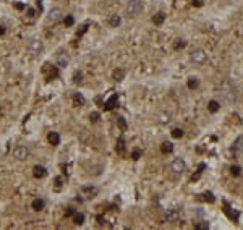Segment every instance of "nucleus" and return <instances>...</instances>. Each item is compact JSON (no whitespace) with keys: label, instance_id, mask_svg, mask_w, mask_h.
I'll return each instance as SVG.
<instances>
[{"label":"nucleus","instance_id":"obj_38","mask_svg":"<svg viewBox=\"0 0 243 230\" xmlns=\"http://www.w3.org/2000/svg\"><path fill=\"white\" fill-rule=\"evenodd\" d=\"M73 214H75V211H73L71 208H68V209L65 211V217H70V216H73Z\"/></svg>","mask_w":243,"mask_h":230},{"label":"nucleus","instance_id":"obj_21","mask_svg":"<svg viewBox=\"0 0 243 230\" xmlns=\"http://www.w3.org/2000/svg\"><path fill=\"white\" fill-rule=\"evenodd\" d=\"M120 23H122V18L118 16V15H114V16L110 18V26H112V28H117Z\"/></svg>","mask_w":243,"mask_h":230},{"label":"nucleus","instance_id":"obj_24","mask_svg":"<svg viewBox=\"0 0 243 230\" xmlns=\"http://www.w3.org/2000/svg\"><path fill=\"white\" fill-rule=\"evenodd\" d=\"M63 23H65V26H73V23H75V18L71 16V15H67V16L63 18Z\"/></svg>","mask_w":243,"mask_h":230},{"label":"nucleus","instance_id":"obj_11","mask_svg":"<svg viewBox=\"0 0 243 230\" xmlns=\"http://www.w3.org/2000/svg\"><path fill=\"white\" fill-rule=\"evenodd\" d=\"M232 151L233 152H243V136H238L237 140L233 141Z\"/></svg>","mask_w":243,"mask_h":230},{"label":"nucleus","instance_id":"obj_19","mask_svg":"<svg viewBox=\"0 0 243 230\" xmlns=\"http://www.w3.org/2000/svg\"><path fill=\"white\" fill-rule=\"evenodd\" d=\"M186 84H188L190 89H196L198 84H200V80H198L196 76H191V78H188V83H186Z\"/></svg>","mask_w":243,"mask_h":230},{"label":"nucleus","instance_id":"obj_25","mask_svg":"<svg viewBox=\"0 0 243 230\" xmlns=\"http://www.w3.org/2000/svg\"><path fill=\"white\" fill-rule=\"evenodd\" d=\"M81 81H83V73H81V71H76V73L73 75V83H76V84H79Z\"/></svg>","mask_w":243,"mask_h":230},{"label":"nucleus","instance_id":"obj_9","mask_svg":"<svg viewBox=\"0 0 243 230\" xmlns=\"http://www.w3.org/2000/svg\"><path fill=\"white\" fill-rule=\"evenodd\" d=\"M117 102H118V94H112L102 107H104V110H112V109L117 107Z\"/></svg>","mask_w":243,"mask_h":230},{"label":"nucleus","instance_id":"obj_29","mask_svg":"<svg viewBox=\"0 0 243 230\" xmlns=\"http://www.w3.org/2000/svg\"><path fill=\"white\" fill-rule=\"evenodd\" d=\"M240 172H242V169L238 167V165H232V169H230V173H232L233 177H238V175H240Z\"/></svg>","mask_w":243,"mask_h":230},{"label":"nucleus","instance_id":"obj_23","mask_svg":"<svg viewBox=\"0 0 243 230\" xmlns=\"http://www.w3.org/2000/svg\"><path fill=\"white\" fill-rule=\"evenodd\" d=\"M141 154H143V151L139 149V148L133 149V152H131V159H133V161H138L139 157H141Z\"/></svg>","mask_w":243,"mask_h":230},{"label":"nucleus","instance_id":"obj_34","mask_svg":"<svg viewBox=\"0 0 243 230\" xmlns=\"http://www.w3.org/2000/svg\"><path fill=\"white\" fill-rule=\"evenodd\" d=\"M86 31H87V26H86V25H84V26H81V29H79V31H78V33H76V37L79 39V37H81V36H83V34H84V33H86Z\"/></svg>","mask_w":243,"mask_h":230},{"label":"nucleus","instance_id":"obj_2","mask_svg":"<svg viewBox=\"0 0 243 230\" xmlns=\"http://www.w3.org/2000/svg\"><path fill=\"white\" fill-rule=\"evenodd\" d=\"M28 50H29V54H33V55H41L44 52L42 41H39V39H31L29 44H28Z\"/></svg>","mask_w":243,"mask_h":230},{"label":"nucleus","instance_id":"obj_5","mask_svg":"<svg viewBox=\"0 0 243 230\" xmlns=\"http://www.w3.org/2000/svg\"><path fill=\"white\" fill-rule=\"evenodd\" d=\"M28 156H29V149L26 146H16L13 149V157L16 161H26Z\"/></svg>","mask_w":243,"mask_h":230},{"label":"nucleus","instance_id":"obj_18","mask_svg":"<svg viewBox=\"0 0 243 230\" xmlns=\"http://www.w3.org/2000/svg\"><path fill=\"white\" fill-rule=\"evenodd\" d=\"M208 109H209V112H212V114H216L219 109H221V104H219L217 101H209V105H208Z\"/></svg>","mask_w":243,"mask_h":230},{"label":"nucleus","instance_id":"obj_35","mask_svg":"<svg viewBox=\"0 0 243 230\" xmlns=\"http://www.w3.org/2000/svg\"><path fill=\"white\" fill-rule=\"evenodd\" d=\"M62 181H63V177H57V178H55V188H60V186H62Z\"/></svg>","mask_w":243,"mask_h":230},{"label":"nucleus","instance_id":"obj_10","mask_svg":"<svg viewBox=\"0 0 243 230\" xmlns=\"http://www.w3.org/2000/svg\"><path fill=\"white\" fill-rule=\"evenodd\" d=\"M47 141H49L52 146H58L60 144V134L55 133V131H50L49 134H47Z\"/></svg>","mask_w":243,"mask_h":230},{"label":"nucleus","instance_id":"obj_15","mask_svg":"<svg viewBox=\"0 0 243 230\" xmlns=\"http://www.w3.org/2000/svg\"><path fill=\"white\" fill-rule=\"evenodd\" d=\"M172 151H173V144H172V143L165 141V143H162V144H161V152L162 154H170Z\"/></svg>","mask_w":243,"mask_h":230},{"label":"nucleus","instance_id":"obj_22","mask_svg":"<svg viewBox=\"0 0 243 230\" xmlns=\"http://www.w3.org/2000/svg\"><path fill=\"white\" fill-rule=\"evenodd\" d=\"M114 78H115V81H122L123 78H125V71H123V70H115Z\"/></svg>","mask_w":243,"mask_h":230},{"label":"nucleus","instance_id":"obj_33","mask_svg":"<svg viewBox=\"0 0 243 230\" xmlns=\"http://www.w3.org/2000/svg\"><path fill=\"white\" fill-rule=\"evenodd\" d=\"M167 219H169V220H177L178 219V212L177 211H172L170 214H167Z\"/></svg>","mask_w":243,"mask_h":230},{"label":"nucleus","instance_id":"obj_32","mask_svg":"<svg viewBox=\"0 0 243 230\" xmlns=\"http://www.w3.org/2000/svg\"><path fill=\"white\" fill-rule=\"evenodd\" d=\"M172 136H173V138H182V136H183V130L175 128L173 131H172Z\"/></svg>","mask_w":243,"mask_h":230},{"label":"nucleus","instance_id":"obj_16","mask_svg":"<svg viewBox=\"0 0 243 230\" xmlns=\"http://www.w3.org/2000/svg\"><path fill=\"white\" fill-rule=\"evenodd\" d=\"M164 19H165V13L159 11L157 15H154V16H153V23H154V25H162V23H164Z\"/></svg>","mask_w":243,"mask_h":230},{"label":"nucleus","instance_id":"obj_3","mask_svg":"<svg viewBox=\"0 0 243 230\" xmlns=\"http://www.w3.org/2000/svg\"><path fill=\"white\" fill-rule=\"evenodd\" d=\"M42 71H44V75H46L47 81H52L55 78H58V66H52L50 63H46Z\"/></svg>","mask_w":243,"mask_h":230},{"label":"nucleus","instance_id":"obj_17","mask_svg":"<svg viewBox=\"0 0 243 230\" xmlns=\"http://www.w3.org/2000/svg\"><path fill=\"white\" fill-rule=\"evenodd\" d=\"M73 102H75V104H78V105H84L86 104V99L83 97L79 93H75L73 94Z\"/></svg>","mask_w":243,"mask_h":230},{"label":"nucleus","instance_id":"obj_30","mask_svg":"<svg viewBox=\"0 0 243 230\" xmlns=\"http://www.w3.org/2000/svg\"><path fill=\"white\" fill-rule=\"evenodd\" d=\"M194 229H196V230H208L209 229V224H208V222H201V224L194 225Z\"/></svg>","mask_w":243,"mask_h":230},{"label":"nucleus","instance_id":"obj_28","mask_svg":"<svg viewBox=\"0 0 243 230\" xmlns=\"http://www.w3.org/2000/svg\"><path fill=\"white\" fill-rule=\"evenodd\" d=\"M203 196H204V198H203V199H204V201H209V203H214V201H216V198L212 196V193H211V191L204 193V195H203Z\"/></svg>","mask_w":243,"mask_h":230},{"label":"nucleus","instance_id":"obj_12","mask_svg":"<svg viewBox=\"0 0 243 230\" xmlns=\"http://www.w3.org/2000/svg\"><path fill=\"white\" fill-rule=\"evenodd\" d=\"M115 149H117V152L120 154V156H125L126 151H125V140H123V136H120L117 140V146H115Z\"/></svg>","mask_w":243,"mask_h":230},{"label":"nucleus","instance_id":"obj_37","mask_svg":"<svg viewBox=\"0 0 243 230\" xmlns=\"http://www.w3.org/2000/svg\"><path fill=\"white\" fill-rule=\"evenodd\" d=\"M191 3L194 7H203V0H191Z\"/></svg>","mask_w":243,"mask_h":230},{"label":"nucleus","instance_id":"obj_39","mask_svg":"<svg viewBox=\"0 0 243 230\" xmlns=\"http://www.w3.org/2000/svg\"><path fill=\"white\" fill-rule=\"evenodd\" d=\"M15 7H16L18 10H23V8H25V5H23V3H15Z\"/></svg>","mask_w":243,"mask_h":230},{"label":"nucleus","instance_id":"obj_6","mask_svg":"<svg viewBox=\"0 0 243 230\" xmlns=\"http://www.w3.org/2000/svg\"><path fill=\"white\" fill-rule=\"evenodd\" d=\"M63 18V11L60 8H52L49 11V15H47V21L55 25V23H58L60 19Z\"/></svg>","mask_w":243,"mask_h":230},{"label":"nucleus","instance_id":"obj_8","mask_svg":"<svg viewBox=\"0 0 243 230\" xmlns=\"http://www.w3.org/2000/svg\"><path fill=\"white\" fill-rule=\"evenodd\" d=\"M70 63V55L67 52H60L57 55V65L60 66V68H65V66H68Z\"/></svg>","mask_w":243,"mask_h":230},{"label":"nucleus","instance_id":"obj_26","mask_svg":"<svg viewBox=\"0 0 243 230\" xmlns=\"http://www.w3.org/2000/svg\"><path fill=\"white\" fill-rule=\"evenodd\" d=\"M157 120L161 122V123H167V122L170 120V115H167V114H161V115H157Z\"/></svg>","mask_w":243,"mask_h":230},{"label":"nucleus","instance_id":"obj_36","mask_svg":"<svg viewBox=\"0 0 243 230\" xmlns=\"http://www.w3.org/2000/svg\"><path fill=\"white\" fill-rule=\"evenodd\" d=\"M185 46H186V42H185V41H178L177 44H175V49H183Z\"/></svg>","mask_w":243,"mask_h":230},{"label":"nucleus","instance_id":"obj_1","mask_svg":"<svg viewBox=\"0 0 243 230\" xmlns=\"http://www.w3.org/2000/svg\"><path fill=\"white\" fill-rule=\"evenodd\" d=\"M126 15L128 16H136V15H139L143 11V2L141 0H130L128 3H126Z\"/></svg>","mask_w":243,"mask_h":230},{"label":"nucleus","instance_id":"obj_13","mask_svg":"<svg viewBox=\"0 0 243 230\" xmlns=\"http://www.w3.org/2000/svg\"><path fill=\"white\" fill-rule=\"evenodd\" d=\"M46 167H42V165H36V167L33 169V175L36 178H44L46 177Z\"/></svg>","mask_w":243,"mask_h":230},{"label":"nucleus","instance_id":"obj_14","mask_svg":"<svg viewBox=\"0 0 243 230\" xmlns=\"http://www.w3.org/2000/svg\"><path fill=\"white\" fill-rule=\"evenodd\" d=\"M31 206H33L34 211H42L44 206H46V203H44V199H41V198H36L33 203H31Z\"/></svg>","mask_w":243,"mask_h":230},{"label":"nucleus","instance_id":"obj_31","mask_svg":"<svg viewBox=\"0 0 243 230\" xmlns=\"http://www.w3.org/2000/svg\"><path fill=\"white\" fill-rule=\"evenodd\" d=\"M99 117H101V115H99V112H91V114H89V120L93 122V123L99 122Z\"/></svg>","mask_w":243,"mask_h":230},{"label":"nucleus","instance_id":"obj_7","mask_svg":"<svg viewBox=\"0 0 243 230\" xmlns=\"http://www.w3.org/2000/svg\"><path fill=\"white\" fill-rule=\"evenodd\" d=\"M190 57H191V60H193L194 63H204L206 62V52H204V50H201V49L193 50Z\"/></svg>","mask_w":243,"mask_h":230},{"label":"nucleus","instance_id":"obj_27","mask_svg":"<svg viewBox=\"0 0 243 230\" xmlns=\"http://www.w3.org/2000/svg\"><path fill=\"white\" fill-rule=\"evenodd\" d=\"M117 123L122 128V131H125V130H126V122H125V118H123V117H118L117 118Z\"/></svg>","mask_w":243,"mask_h":230},{"label":"nucleus","instance_id":"obj_4","mask_svg":"<svg viewBox=\"0 0 243 230\" xmlns=\"http://www.w3.org/2000/svg\"><path fill=\"white\" fill-rule=\"evenodd\" d=\"M186 169V164L185 161L180 159V157H177V159H173L172 162H170V170H172L173 173H183Z\"/></svg>","mask_w":243,"mask_h":230},{"label":"nucleus","instance_id":"obj_20","mask_svg":"<svg viewBox=\"0 0 243 230\" xmlns=\"http://www.w3.org/2000/svg\"><path fill=\"white\" fill-rule=\"evenodd\" d=\"M73 222H75L76 225H81L83 222H84V216H83L81 212H75V214H73Z\"/></svg>","mask_w":243,"mask_h":230},{"label":"nucleus","instance_id":"obj_40","mask_svg":"<svg viewBox=\"0 0 243 230\" xmlns=\"http://www.w3.org/2000/svg\"><path fill=\"white\" fill-rule=\"evenodd\" d=\"M3 34H5V28L0 26V36H3Z\"/></svg>","mask_w":243,"mask_h":230}]
</instances>
